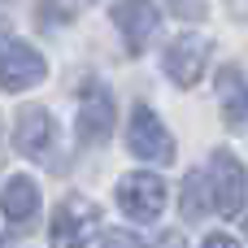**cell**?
I'll use <instances>...</instances> for the list:
<instances>
[{"instance_id":"1","label":"cell","mask_w":248,"mask_h":248,"mask_svg":"<svg viewBox=\"0 0 248 248\" xmlns=\"http://www.w3.org/2000/svg\"><path fill=\"white\" fill-rule=\"evenodd\" d=\"M100 227V209L83 196H70L52 209V222H48V240L52 248H78L87 244V235Z\"/></svg>"},{"instance_id":"2","label":"cell","mask_w":248,"mask_h":248,"mask_svg":"<svg viewBox=\"0 0 248 248\" xmlns=\"http://www.w3.org/2000/svg\"><path fill=\"white\" fill-rule=\"evenodd\" d=\"M126 144H131V153H135V157H144V161H157V166L174 161V140H170V131H166V126H161V118H157L153 109H144V105L131 113Z\"/></svg>"},{"instance_id":"3","label":"cell","mask_w":248,"mask_h":248,"mask_svg":"<svg viewBox=\"0 0 248 248\" xmlns=\"http://www.w3.org/2000/svg\"><path fill=\"white\" fill-rule=\"evenodd\" d=\"M209 205L227 218H235L244 209V170L231 153H214L209 166Z\"/></svg>"},{"instance_id":"4","label":"cell","mask_w":248,"mask_h":248,"mask_svg":"<svg viewBox=\"0 0 248 248\" xmlns=\"http://www.w3.org/2000/svg\"><path fill=\"white\" fill-rule=\"evenodd\" d=\"M205 65H209V39L205 35H192V31L179 35L170 44V52H166V74L179 87H196L201 74H205Z\"/></svg>"},{"instance_id":"5","label":"cell","mask_w":248,"mask_h":248,"mask_svg":"<svg viewBox=\"0 0 248 248\" xmlns=\"http://www.w3.org/2000/svg\"><path fill=\"white\" fill-rule=\"evenodd\" d=\"M118 205H122V214L148 222L166 209V183L157 174H126L118 183Z\"/></svg>"},{"instance_id":"6","label":"cell","mask_w":248,"mask_h":248,"mask_svg":"<svg viewBox=\"0 0 248 248\" xmlns=\"http://www.w3.org/2000/svg\"><path fill=\"white\" fill-rule=\"evenodd\" d=\"M44 57L31 48V44H4V52H0V87L4 92H26V87H35L39 78H44Z\"/></svg>"},{"instance_id":"7","label":"cell","mask_w":248,"mask_h":248,"mask_svg":"<svg viewBox=\"0 0 248 248\" xmlns=\"http://www.w3.org/2000/svg\"><path fill=\"white\" fill-rule=\"evenodd\" d=\"M113 22H118L126 48L140 57V52L148 48L153 31H157V4H153V0H118V4H113Z\"/></svg>"},{"instance_id":"8","label":"cell","mask_w":248,"mask_h":248,"mask_svg":"<svg viewBox=\"0 0 248 248\" xmlns=\"http://www.w3.org/2000/svg\"><path fill=\"white\" fill-rule=\"evenodd\" d=\"M118 126V109H113V96L105 87H92L83 96V109H78V140L83 144H105Z\"/></svg>"},{"instance_id":"9","label":"cell","mask_w":248,"mask_h":248,"mask_svg":"<svg viewBox=\"0 0 248 248\" xmlns=\"http://www.w3.org/2000/svg\"><path fill=\"white\" fill-rule=\"evenodd\" d=\"M13 144H17L22 157H44L48 144H52V118H48V109L26 105L17 113V126H13Z\"/></svg>"},{"instance_id":"10","label":"cell","mask_w":248,"mask_h":248,"mask_svg":"<svg viewBox=\"0 0 248 248\" xmlns=\"http://www.w3.org/2000/svg\"><path fill=\"white\" fill-rule=\"evenodd\" d=\"M35 209H39V187H35L26 174H13V179L4 183V192H0V214H4L9 222H26Z\"/></svg>"},{"instance_id":"11","label":"cell","mask_w":248,"mask_h":248,"mask_svg":"<svg viewBox=\"0 0 248 248\" xmlns=\"http://www.w3.org/2000/svg\"><path fill=\"white\" fill-rule=\"evenodd\" d=\"M218 92H222V113H227V122H231V126H248V83H244V74H240L235 65H227V70L218 74Z\"/></svg>"},{"instance_id":"12","label":"cell","mask_w":248,"mask_h":248,"mask_svg":"<svg viewBox=\"0 0 248 248\" xmlns=\"http://www.w3.org/2000/svg\"><path fill=\"white\" fill-rule=\"evenodd\" d=\"M205 183H209L205 174H187V179H183V201H179V205H183V218H192V222H196L205 209H214V205L205 201V196H209Z\"/></svg>"},{"instance_id":"13","label":"cell","mask_w":248,"mask_h":248,"mask_svg":"<svg viewBox=\"0 0 248 248\" xmlns=\"http://www.w3.org/2000/svg\"><path fill=\"white\" fill-rule=\"evenodd\" d=\"M170 9H174V17H183V22H201V17H205V0H170Z\"/></svg>"},{"instance_id":"14","label":"cell","mask_w":248,"mask_h":248,"mask_svg":"<svg viewBox=\"0 0 248 248\" xmlns=\"http://www.w3.org/2000/svg\"><path fill=\"white\" fill-rule=\"evenodd\" d=\"M105 248H140V240H135L131 231H109V235H105Z\"/></svg>"},{"instance_id":"15","label":"cell","mask_w":248,"mask_h":248,"mask_svg":"<svg viewBox=\"0 0 248 248\" xmlns=\"http://www.w3.org/2000/svg\"><path fill=\"white\" fill-rule=\"evenodd\" d=\"M157 248H187L183 244V231H166V235L157 240Z\"/></svg>"},{"instance_id":"16","label":"cell","mask_w":248,"mask_h":248,"mask_svg":"<svg viewBox=\"0 0 248 248\" xmlns=\"http://www.w3.org/2000/svg\"><path fill=\"white\" fill-rule=\"evenodd\" d=\"M205 248H240V244H235L231 235H209V240H205Z\"/></svg>"},{"instance_id":"17","label":"cell","mask_w":248,"mask_h":248,"mask_svg":"<svg viewBox=\"0 0 248 248\" xmlns=\"http://www.w3.org/2000/svg\"><path fill=\"white\" fill-rule=\"evenodd\" d=\"M0 248H9V240H4V235H0Z\"/></svg>"}]
</instances>
